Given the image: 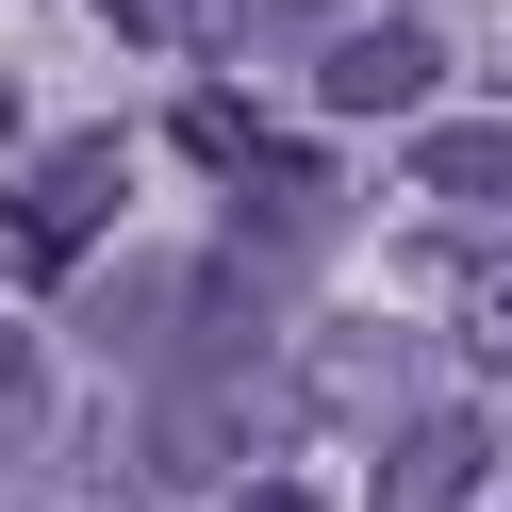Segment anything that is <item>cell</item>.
Returning a JSON list of instances; mask_svg holds the SVG:
<instances>
[{
	"label": "cell",
	"instance_id": "6da1fadb",
	"mask_svg": "<svg viewBox=\"0 0 512 512\" xmlns=\"http://www.w3.org/2000/svg\"><path fill=\"white\" fill-rule=\"evenodd\" d=\"M281 430H298V380H281V364H182L166 397H149V446H133V463L149 479H232L248 446H281Z\"/></svg>",
	"mask_w": 512,
	"mask_h": 512
},
{
	"label": "cell",
	"instance_id": "7a4b0ae2",
	"mask_svg": "<svg viewBox=\"0 0 512 512\" xmlns=\"http://www.w3.org/2000/svg\"><path fill=\"white\" fill-rule=\"evenodd\" d=\"M100 232H116V133H67V149H34V182L0 199V265H83Z\"/></svg>",
	"mask_w": 512,
	"mask_h": 512
},
{
	"label": "cell",
	"instance_id": "3957f363",
	"mask_svg": "<svg viewBox=\"0 0 512 512\" xmlns=\"http://www.w3.org/2000/svg\"><path fill=\"white\" fill-rule=\"evenodd\" d=\"M479 479H496V430L479 413H397L380 430V479H364V512H479Z\"/></svg>",
	"mask_w": 512,
	"mask_h": 512
},
{
	"label": "cell",
	"instance_id": "277c9868",
	"mask_svg": "<svg viewBox=\"0 0 512 512\" xmlns=\"http://www.w3.org/2000/svg\"><path fill=\"white\" fill-rule=\"evenodd\" d=\"M430 83H446V50L413 34V17H347V34L314 50V100H331V116H413Z\"/></svg>",
	"mask_w": 512,
	"mask_h": 512
},
{
	"label": "cell",
	"instance_id": "5b68a950",
	"mask_svg": "<svg viewBox=\"0 0 512 512\" xmlns=\"http://www.w3.org/2000/svg\"><path fill=\"white\" fill-rule=\"evenodd\" d=\"M413 182L446 215H512V116H430L413 133Z\"/></svg>",
	"mask_w": 512,
	"mask_h": 512
},
{
	"label": "cell",
	"instance_id": "8992f818",
	"mask_svg": "<svg viewBox=\"0 0 512 512\" xmlns=\"http://www.w3.org/2000/svg\"><path fill=\"white\" fill-rule=\"evenodd\" d=\"M430 298H446V331H463V364H479V380H512V248H446Z\"/></svg>",
	"mask_w": 512,
	"mask_h": 512
},
{
	"label": "cell",
	"instance_id": "52a82bcc",
	"mask_svg": "<svg viewBox=\"0 0 512 512\" xmlns=\"http://www.w3.org/2000/svg\"><path fill=\"white\" fill-rule=\"evenodd\" d=\"M314 232H331V182H314L298 149H265V166H248V248H281V265H298Z\"/></svg>",
	"mask_w": 512,
	"mask_h": 512
},
{
	"label": "cell",
	"instance_id": "ba28073f",
	"mask_svg": "<svg viewBox=\"0 0 512 512\" xmlns=\"http://www.w3.org/2000/svg\"><path fill=\"white\" fill-rule=\"evenodd\" d=\"M34 446H50V347L0 314V463H34Z\"/></svg>",
	"mask_w": 512,
	"mask_h": 512
},
{
	"label": "cell",
	"instance_id": "9c48e42d",
	"mask_svg": "<svg viewBox=\"0 0 512 512\" xmlns=\"http://www.w3.org/2000/svg\"><path fill=\"white\" fill-rule=\"evenodd\" d=\"M182 149L248 182V166H265V149H281V133H265V116H248V100H182Z\"/></svg>",
	"mask_w": 512,
	"mask_h": 512
},
{
	"label": "cell",
	"instance_id": "30bf717a",
	"mask_svg": "<svg viewBox=\"0 0 512 512\" xmlns=\"http://www.w3.org/2000/svg\"><path fill=\"white\" fill-rule=\"evenodd\" d=\"M232 512H314V496H298V479H248V496H232Z\"/></svg>",
	"mask_w": 512,
	"mask_h": 512
},
{
	"label": "cell",
	"instance_id": "8fae6325",
	"mask_svg": "<svg viewBox=\"0 0 512 512\" xmlns=\"http://www.w3.org/2000/svg\"><path fill=\"white\" fill-rule=\"evenodd\" d=\"M182 17H199V34H232V17H248V0H182Z\"/></svg>",
	"mask_w": 512,
	"mask_h": 512
}]
</instances>
